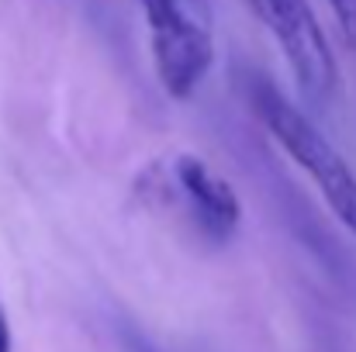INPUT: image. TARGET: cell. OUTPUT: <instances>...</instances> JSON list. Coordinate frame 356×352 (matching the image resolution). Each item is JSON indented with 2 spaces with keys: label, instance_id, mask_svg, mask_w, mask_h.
I'll return each instance as SVG.
<instances>
[{
  "label": "cell",
  "instance_id": "cell-1",
  "mask_svg": "<svg viewBox=\"0 0 356 352\" xmlns=\"http://www.w3.org/2000/svg\"><path fill=\"white\" fill-rule=\"evenodd\" d=\"M249 104L266 124V131L277 138V145L315 180L329 211L356 238V176L346 159L266 76H249Z\"/></svg>",
  "mask_w": 356,
  "mask_h": 352
},
{
  "label": "cell",
  "instance_id": "cell-2",
  "mask_svg": "<svg viewBox=\"0 0 356 352\" xmlns=\"http://www.w3.org/2000/svg\"><path fill=\"white\" fill-rule=\"evenodd\" d=\"M149 24L152 62L163 90L187 101L215 62V21L208 0H138Z\"/></svg>",
  "mask_w": 356,
  "mask_h": 352
},
{
  "label": "cell",
  "instance_id": "cell-3",
  "mask_svg": "<svg viewBox=\"0 0 356 352\" xmlns=\"http://www.w3.org/2000/svg\"><path fill=\"white\" fill-rule=\"evenodd\" d=\"M245 3L280 45L298 80V90L312 104H325L339 83V66L312 3L308 0H245Z\"/></svg>",
  "mask_w": 356,
  "mask_h": 352
},
{
  "label": "cell",
  "instance_id": "cell-4",
  "mask_svg": "<svg viewBox=\"0 0 356 352\" xmlns=\"http://www.w3.org/2000/svg\"><path fill=\"white\" fill-rule=\"evenodd\" d=\"M159 197L166 204H180V211L201 232V238L215 245L229 242L242 221L236 190L194 156H177L173 162H166V169L159 173Z\"/></svg>",
  "mask_w": 356,
  "mask_h": 352
},
{
  "label": "cell",
  "instance_id": "cell-5",
  "mask_svg": "<svg viewBox=\"0 0 356 352\" xmlns=\"http://www.w3.org/2000/svg\"><path fill=\"white\" fill-rule=\"evenodd\" d=\"M325 7H329L343 42L356 52V0H325Z\"/></svg>",
  "mask_w": 356,
  "mask_h": 352
},
{
  "label": "cell",
  "instance_id": "cell-6",
  "mask_svg": "<svg viewBox=\"0 0 356 352\" xmlns=\"http://www.w3.org/2000/svg\"><path fill=\"white\" fill-rule=\"evenodd\" d=\"M0 352H10V325L3 311H0Z\"/></svg>",
  "mask_w": 356,
  "mask_h": 352
},
{
  "label": "cell",
  "instance_id": "cell-7",
  "mask_svg": "<svg viewBox=\"0 0 356 352\" xmlns=\"http://www.w3.org/2000/svg\"><path fill=\"white\" fill-rule=\"evenodd\" d=\"M131 349H135V352H156V349H149L145 342H131Z\"/></svg>",
  "mask_w": 356,
  "mask_h": 352
}]
</instances>
